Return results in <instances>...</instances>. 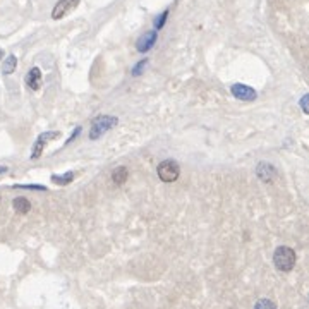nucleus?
Wrapping results in <instances>:
<instances>
[{
    "label": "nucleus",
    "mask_w": 309,
    "mask_h": 309,
    "mask_svg": "<svg viewBox=\"0 0 309 309\" xmlns=\"http://www.w3.org/2000/svg\"><path fill=\"white\" fill-rule=\"evenodd\" d=\"M295 261H297V256H295V251L288 246H280L277 247L273 254V263L277 266V270L280 271H290L294 270Z\"/></svg>",
    "instance_id": "f257e3e1"
},
{
    "label": "nucleus",
    "mask_w": 309,
    "mask_h": 309,
    "mask_svg": "<svg viewBox=\"0 0 309 309\" xmlns=\"http://www.w3.org/2000/svg\"><path fill=\"white\" fill-rule=\"evenodd\" d=\"M117 124H119V119L115 115H98L89 127V139H98L105 132H109L112 127H115Z\"/></svg>",
    "instance_id": "f03ea898"
},
{
    "label": "nucleus",
    "mask_w": 309,
    "mask_h": 309,
    "mask_svg": "<svg viewBox=\"0 0 309 309\" xmlns=\"http://www.w3.org/2000/svg\"><path fill=\"white\" fill-rule=\"evenodd\" d=\"M156 172H158V177L162 179V182L170 184V182H176V180L179 179L180 167L176 160H163V162L158 165V169H156Z\"/></svg>",
    "instance_id": "7ed1b4c3"
},
{
    "label": "nucleus",
    "mask_w": 309,
    "mask_h": 309,
    "mask_svg": "<svg viewBox=\"0 0 309 309\" xmlns=\"http://www.w3.org/2000/svg\"><path fill=\"white\" fill-rule=\"evenodd\" d=\"M230 93L236 96L237 100H243V102H254L258 98V93L254 88L247 85H243V83H236V85L230 86Z\"/></svg>",
    "instance_id": "20e7f679"
},
{
    "label": "nucleus",
    "mask_w": 309,
    "mask_h": 309,
    "mask_svg": "<svg viewBox=\"0 0 309 309\" xmlns=\"http://www.w3.org/2000/svg\"><path fill=\"white\" fill-rule=\"evenodd\" d=\"M79 2H81V0H59L52 11V18L55 19V21L57 19L66 18L67 14H70V12L79 5Z\"/></svg>",
    "instance_id": "39448f33"
},
{
    "label": "nucleus",
    "mask_w": 309,
    "mask_h": 309,
    "mask_svg": "<svg viewBox=\"0 0 309 309\" xmlns=\"http://www.w3.org/2000/svg\"><path fill=\"white\" fill-rule=\"evenodd\" d=\"M60 134L57 132V131H50V132H42L38 136V139L35 141V146H33V151H31V160H36L42 156L43 153V148H45L46 143H50L52 139H55V137H59Z\"/></svg>",
    "instance_id": "423d86ee"
},
{
    "label": "nucleus",
    "mask_w": 309,
    "mask_h": 309,
    "mask_svg": "<svg viewBox=\"0 0 309 309\" xmlns=\"http://www.w3.org/2000/svg\"><path fill=\"white\" fill-rule=\"evenodd\" d=\"M256 177L261 180V182H271V180L277 177V169H275L271 163L261 162V163H258V167H256Z\"/></svg>",
    "instance_id": "0eeeda50"
},
{
    "label": "nucleus",
    "mask_w": 309,
    "mask_h": 309,
    "mask_svg": "<svg viewBox=\"0 0 309 309\" xmlns=\"http://www.w3.org/2000/svg\"><path fill=\"white\" fill-rule=\"evenodd\" d=\"M156 38H158V36H156V31H148V33H144V35L141 36V38L136 42L137 52H141V53L150 52V50L154 46V43H156Z\"/></svg>",
    "instance_id": "6e6552de"
},
{
    "label": "nucleus",
    "mask_w": 309,
    "mask_h": 309,
    "mask_svg": "<svg viewBox=\"0 0 309 309\" xmlns=\"http://www.w3.org/2000/svg\"><path fill=\"white\" fill-rule=\"evenodd\" d=\"M26 85L33 89V91H38L42 88V70L38 67H31L29 72L26 74Z\"/></svg>",
    "instance_id": "1a4fd4ad"
},
{
    "label": "nucleus",
    "mask_w": 309,
    "mask_h": 309,
    "mask_svg": "<svg viewBox=\"0 0 309 309\" xmlns=\"http://www.w3.org/2000/svg\"><path fill=\"white\" fill-rule=\"evenodd\" d=\"M127 179H129V169H127V167L120 165L112 172V180L117 186H124V184L127 182Z\"/></svg>",
    "instance_id": "9d476101"
},
{
    "label": "nucleus",
    "mask_w": 309,
    "mask_h": 309,
    "mask_svg": "<svg viewBox=\"0 0 309 309\" xmlns=\"http://www.w3.org/2000/svg\"><path fill=\"white\" fill-rule=\"evenodd\" d=\"M12 206H14L16 213H19V215H26V213H29V210H31V203H29L26 198H16V199L12 201Z\"/></svg>",
    "instance_id": "9b49d317"
},
{
    "label": "nucleus",
    "mask_w": 309,
    "mask_h": 309,
    "mask_svg": "<svg viewBox=\"0 0 309 309\" xmlns=\"http://www.w3.org/2000/svg\"><path fill=\"white\" fill-rule=\"evenodd\" d=\"M16 67H18V57H16V55H9L7 59L4 60V64H2V72H4L5 76H9V74L14 72Z\"/></svg>",
    "instance_id": "f8f14e48"
},
{
    "label": "nucleus",
    "mask_w": 309,
    "mask_h": 309,
    "mask_svg": "<svg viewBox=\"0 0 309 309\" xmlns=\"http://www.w3.org/2000/svg\"><path fill=\"white\" fill-rule=\"evenodd\" d=\"M74 176H76L74 172H67L64 176H52V182L59 184V186H67L74 180Z\"/></svg>",
    "instance_id": "ddd939ff"
},
{
    "label": "nucleus",
    "mask_w": 309,
    "mask_h": 309,
    "mask_svg": "<svg viewBox=\"0 0 309 309\" xmlns=\"http://www.w3.org/2000/svg\"><path fill=\"white\" fill-rule=\"evenodd\" d=\"M254 309H277V304L270 299H260V301L254 304Z\"/></svg>",
    "instance_id": "4468645a"
},
{
    "label": "nucleus",
    "mask_w": 309,
    "mask_h": 309,
    "mask_svg": "<svg viewBox=\"0 0 309 309\" xmlns=\"http://www.w3.org/2000/svg\"><path fill=\"white\" fill-rule=\"evenodd\" d=\"M167 18H169V9H165V11H163L162 14L158 16V18L154 19V29H162L163 26H165V22H167Z\"/></svg>",
    "instance_id": "2eb2a0df"
},
{
    "label": "nucleus",
    "mask_w": 309,
    "mask_h": 309,
    "mask_svg": "<svg viewBox=\"0 0 309 309\" xmlns=\"http://www.w3.org/2000/svg\"><path fill=\"white\" fill-rule=\"evenodd\" d=\"M146 64H148V60L146 59H143V60H139V62L134 66V69H132V76H139L141 74V70L146 67Z\"/></svg>",
    "instance_id": "dca6fc26"
},
{
    "label": "nucleus",
    "mask_w": 309,
    "mask_h": 309,
    "mask_svg": "<svg viewBox=\"0 0 309 309\" xmlns=\"http://www.w3.org/2000/svg\"><path fill=\"white\" fill-rule=\"evenodd\" d=\"M308 100H309V95H304L301 98V109H302V112L306 113V115H308L309 113V109H308Z\"/></svg>",
    "instance_id": "f3484780"
},
{
    "label": "nucleus",
    "mask_w": 309,
    "mask_h": 309,
    "mask_svg": "<svg viewBox=\"0 0 309 309\" xmlns=\"http://www.w3.org/2000/svg\"><path fill=\"white\" fill-rule=\"evenodd\" d=\"M79 134H81V127H76V131H74V132H72V134H70V137H69V139H67V141H66V144L72 143V141H74V139H76V137H77V136H79Z\"/></svg>",
    "instance_id": "a211bd4d"
},
{
    "label": "nucleus",
    "mask_w": 309,
    "mask_h": 309,
    "mask_svg": "<svg viewBox=\"0 0 309 309\" xmlns=\"http://www.w3.org/2000/svg\"><path fill=\"white\" fill-rule=\"evenodd\" d=\"M4 172H7V167H0V174H4Z\"/></svg>",
    "instance_id": "6ab92c4d"
},
{
    "label": "nucleus",
    "mask_w": 309,
    "mask_h": 309,
    "mask_svg": "<svg viewBox=\"0 0 309 309\" xmlns=\"http://www.w3.org/2000/svg\"><path fill=\"white\" fill-rule=\"evenodd\" d=\"M2 57H4V52H2V50H0V59H2Z\"/></svg>",
    "instance_id": "aec40b11"
}]
</instances>
